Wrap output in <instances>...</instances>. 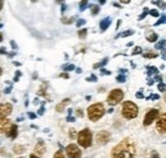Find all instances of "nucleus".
<instances>
[{
  "instance_id": "nucleus-44",
  "label": "nucleus",
  "mask_w": 166,
  "mask_h": 158,
  "mask_svg": "<svg viewBox=\"0 0 166 158\" xmlns=\"http://www.w3.org/2000/svg\"><path fill=\"white\" fill-rule=\"evenodd\" d=\"M135 96H137V97H138V98H142V97H143V94H142V93H141V92H138V93H137V94H135Z\"/></svg>"
},
{
  "instance_id": "nucleus-15",
  "label": "nucleus",
  "mask_w": 166,
  "mask_h": 158,
  "mask_svg": "<svg viewBox=\"0 0 166 158\" xmlns=\"http://www.w3.org/2000/svg\"><path fill=\"white\" fill-rule=\"evenodd\" d=\"M68 102H69V100H64L61 103H59V105L56 106V111H58V112H63V110L65 108V105H67Z\"/></svg>"
},
{
  "instance_id": "nucleus-25",
  "label": "nucleus",
  "mask_w": 166,
  "mask_h": 158,
  "mask_svg": "<svg viewBox=\"0 0 166 158\" xmlns=\"http://www.w3.org/2000/svg\"><path fill=\"white\" fill-rule=\"evenodd\" d=\"M61 22H63V23H68V24H70V23H72V19H70V18H61Z\"/></svg>"
},
{
  "instance_id": "nucleus-17",
  "label": "nucleus",
  "mask_w": 166,
  "mask_h": 158,
  "mask_svg": "<svg viewBox=\"0 0 166 158\" xmlns=\"http://www.w3.org/2000/svg\"><path fill=\"white\" fill-rule=\"evenodd\" d=\"M156 40H157V35L156 33H151V36L147 37V41H149V42H155Z\"/></svg>"
},
{
  "instance_id": "nucleus-41",
  "label": "nucleus",
  "mask_w": 166,
  "mask_h": 158,
  "mask_svg": "<svg viewBox=\"0 0 166 158\" xmlns=\"http://www.w3.org/2000/svg\"><path fill=\"white\" fill-rule=\"evenodd\" d=\"M10 45H12V47L14 48V50H17V46H15V42H14V41H12V42H10Z\"/></svg>"
},
{
  "instance_id": "nucleus-48",
  "label": "nucleus",
  "mask_w": 166,
  "mask_h": 158,
  "mask_svg": "<svg viewBox=\"0 0 166 158\" xmlns=\"http://www.w3.org/2000/svg\"><path fill=\"white\" fill-rule=\"evenodd\" d=\"M65 10H67V7H65V5L63 4V7H61V12H65Z\"/></svg>"
},
{
  "instance_id": "nucleus-47",
  "label": "nucleus",
  "mask_w": 166,
  "mask_h": 158,
  "mask_svg": "<svg viewBox=\"0 0 166 158\" xmlns=\"http://www.w3.org/2000/svg\"><path fill=\"white\" fill-rule=\"evenodd\" d=\"M102 74H110V72H107V70H106V69H102Z\"/></svg>"
},
{
  "instance_id": "nucleus-4",
  "label": "nucleus",
  "mask_w": 166,
  "mask_h": 158,
  "mask_svg": "<svg viewBox=\"0 0 166 158\" xmlns=\"http://www.w3.org/2000/svg\"><path fill=\"white\" fill-rule=\"evenodd\" d=\"M77 140L82 148H89L92 145V133L89 129H83L82 131L78 133Z\"/></svg>"
},
{
  "instance_id": "nucleus-46",
  "label": "nucleus",
  "mask_w": 166,
  "mask_h": 158,
  "mask_svg": "<svg viewBox=\"0 0 166 158\" xmlns=\"http://www.w3.org/2000/svg\"><path fill=\"white\" fill-rule=\"evenodd\" d=\"M28 116H29V119H35V118H36V115H35V114H28Z\"/></svg>"
},
{
  "instance_id": "nucleus-13",
  "label": "nucleus",
  "mask_w": 166,
  "mask_h": 158,
  "mask_svg": "<svg viewBox=\"0 0 166 158\" xmlns=\"http://www.w3.org/2000/svg\"><path fill=\"white\" fill-rule=\"evenodd\" d=\"M17 134H18V127H17V125H13L12 124L10 129L7 131V135L9 138H12V139H15V138H17Z\"/></svg>"
},
{
  "instance_id": "nucleus-22",
  "label": "nucleus",
  "mask_w": 166,
  "mask_h": 158,
  "mask_svg": "<svg viewBox=\"0 0 166 158\" xmlns=\"http://www.w3.org/2000/svg\"><path fill=\"white\" fill-rule=\"evenodd\" d=\"M74 68H75L74 65L70 64V65H64V66H63V69H65V70H68V72H69V70H73Z\"/></svg>"
},
{
  "instance_id": "nucleus-24",
  "label": "nucleus",
  "mask_w": 166,
  "mask_h": 158,
  "mask_svg": "<svg viewBox=\"0 0 166 158\" xmlns=\"http://www.w3.org/2000/svg\"><path fill=\"white\" fill-rule=\"evenodd\" d=\"M153 73H157V69L155 66H151V68H148V74L151 75V74H153Z\"/></svg>"
},
{
  "instance_id": "nucleus-23",
  "label": "nucleus",
  "mask_w": 166,
  "mask_h": 158,
  "mask_svg": "<svg viewBox=\"0 0 166 158\" xmlns=\"http://www.w3.org/2000/svg\"><path fill=\"white\" fill-rule=\"evenodd\" d=\"M125 79H127V78H125V75H118L116 80H118V82H120V83H124V82H125Z\"/></svg>"
},
{
  "instance_id": "nucleus-54",
  "label": "nucleus",
  "mask_w": 166,
  "mask_h": 158,
  "mask_svg": "<svg viewBox=\"0 0 166 158\" xmlns=\"http://www.w3.org/2000/svg\"><path fill=\"white\" fill-rule=\"evenodd\" d=\"M31 158H37V157L35 156V154H31Z\"/></svg>"
},
{
  "instance_id": "nucleus-29",
  "label": "nucleus",
  "mask_w": 166,
  "mask_h": 158,
  "mask_svg": "<svg viewBox=\"0 0 166 158\" xmlns=\"http://www.w3.org/2000/svg\"><path fill=\"white\" fill-rule=\"evenodd\" d=\"M149 14L151 15H153V17H159V12H157V10H151V12H149Z\"/></svg>"
},
{
  "instance_id": "nucleus-11",
  "label": "nucleus",
  "mask_w": 166,
  "mask_h": 158,
  "mask_svg": "<svg viewBox=\"0 0 166 158\" xmlns=\"http://www.w3.org/2000/svg\"><path fill=\"white\" fill-rule=\"evenodd\" d=\"M12 126V121L8 118H0V133H7Z\"/></svg>"
},
{
  "instance_id": "nucleus-31",
  "label": "nucleus",
  "mask_w": 166,
  "mask_h": 158,
  "mask_svg": "<svg viewBox=\"0 0 166 158\" xmlns=\"http://www.w3.org/2000/svg\"><path fill=\"white\" fill-rule=\"evenodd\" d=\"M159 98H160L159 94H152V96L148 97V100H159Z\"/></svg>"
},
{
  "instance_id": "nucleus-33",
  "label": "nucleus",
  "mask_w": 166,
  "mask_h": 158,
  "mask_svg": "<svg viewBox=\"0 0 166 158\" xmlns=\"http://www.w3.org/2000/svg\"><path fill=\"white\" fill-rule=\"evenodd\" d=\"M141 51H142V48H141V47H134V51H133V55H135V54L141 52Z\"/></svg>"
},
{
  "instance_id": "nucleus-52",
  "label": "nucleus",
  "mask_w": 166,
  "mask_h": 158,
  "mask_svg": "<svg viewBox=\"0 0 166 158\" xmlns=\"http://www.w3.org/2000/svg\"><path fill=\"white\" fill-rule=\"evenodd\" d=\"M1 41H3V35L0 33V42H1Z\"/></svg>"
},
{
  "instance_id": "nucleus-40",
  "label": "nucleus",
  "mask_w": 166,
  "mask_h": 158,
  "mask_svg": "<svg viewBox=\"0 0 166 158\" xmlns=\"http://www.w3.org/2000/svg\"><path fill=\"white\" fill-rule=\"evenodd\" d=\"M77 116H79V118H82V116H83V112H82V110H78V111H77Z\"/></svg>"
},
{
  "instance_id": "nucleus-36",
  "label": "nucleus",
  "mask_w": 166,
  "mask_h": 158,
  "mask_svg": "<svg viewBox=\"0 0 166 158\" xmlns=\"http://www.w3.org/2000/svg\"><path fill=\"white\" fill-rule=\"evenodd\" d=\"M84 23H86V21H84V19H81V21H78V22H77V27L82 26V24H84Z\"/></svg>"
},
{
  "instance_id": "nucleus-50",
  "label": "nucleus",
  "mask_w": 166,
  "mask_h": 158,
  "mask_svg": "<svg viewBox=\"0 0 166 158\" xmlns=\"http://www.w3.org/2000/svg\"><path fill=\"white\" fill-rule=\"evenodd\" d=\"M156 80H159V82H161V77H160V75H157V77H156Z\"/></svg>"
},
{
  "instance_id": "nucleus-1",
  "label": "nucleus",
  "mask_w": 166,
  "mask_h": 158,
  "mask_svg": "<svg viewBox=\"0 0 166 158\" xmlns=\"http://www.w3.org/2000/svg\"><path fill=\"white\" fill-rule=\"evenodd\" d=\"M135 144L132 139H124L111 151V158H134Z\"/></svg>"
},
{
  "instance_id": "nucleus-51",
  "label": "nucleus",
  "mask_w": 166,
  "mask_h": 158,
  "mask_svg": "<svg viewBox=\"0 0 166 158\" xmlns=\"http://www.w3.org/2000/svg\"><path fill=\"white\" fill-rule=\"evenodd\" d=\"M68 121H74V119L70 118V116H69V118H68Z\"/></svg>"
},
{
  "instance_id": "nucleus-3",
  "label": "nucleus",
  "mask_w": 166,
  "mask_h": 158,
  "mask_svg": "<svg viewBox=\"0 0 166 158\" xmlns=\"http://www.w3.org/2000/svg\"><path fill=\"white\" fill-rule=\"evenodd\" d=\"M104 114H105V108L101 103H93V105H91L88 107V110H87L88 119L93 122L99 121V120L104 116Z\"/></svg>"
},
{
  "instance_id": "nucleus-27",
  "label": "nucleus",
  "mask_w": 166,
  "mask_h": 158,
  "mask_svg": "<svg viewBox=\"0 0 166 158\" xmlns=\"http://www.w3.org/2000/svg\"><path fill=\"white\" fill-rule=\"evenodd\" d=\"M159 89H160L161 92H164V91H165V84L162 83V82H160V83H159Z\"/></svg>"
},
{
  "instance_id": "nucleus-49",
  "label": "nucleus",
  "mask_w": 166,
  "mask_h": 158,
  "mask_svg": "<svg viewBox=\"0 0 166 158\" xmlns=\"http://www.w3.org/2000/svg\"><path fill=\"white\" fill-rule=\"evenodd\" d=\"M3 5H4V3H3V1H1V0H0V10H1V9H3Z\"/></svg>"
},
{
  "instance_id": "nucleus-34",
  "label": "nucleus",
  "mask_w": 166,
  "mask_h": 158,
  "mask_svg": "<svg viewBox=\"0 0 166 158\" xmlns=\"http://www.w3.org/2000/svg\"><path fill=\"white\" fill-rule=\"evenodd\" d=\"M147 14H148V9H147V8H146V10H145V12H143V14L139 17V19H143V18H145Z\"/></svg>"
},
{
  "instance_id": "nucleus-38",
  "label": "nucleus",
  "mask_w": 166,
  "mask_h": 158,
  "mask_svg": "<svg viewBox=\"0 0 166 158\" xmlns=\"http://www.w3.org/2000/svg\"><path fill=\"white\" fill-rule=\"evenodd\" d=\"M70 137H72V138L75 137V130L74 129H70Z\"/></svg>"
},
{
  "instance_id": "nucleus-5",
  "label": "nucleus",
  "mask_w": 166,
  "mask_h": 158,
  "mask_svg": "<svg viewBox=\"0 0 166 158\" xmlns=\"http://www.w3.org/2000/svg\"><path fill=\"white\" fill-rule=\"evenodd\" d=\"M123 97H124V92L121 89H118V88L113 89L107 96V103L110 106H115L123 100Z\"/></svg>"
},
{
  "instance_id": "nucleus-20",
  "label": "nucleus",
  "mask_w": 166,
  "mask_h": 158,
  "mask_svg": "<svg viewBox=\"0 0 166 158\" xmlns=\"http://www.w3.org/2000/svg\"><path fill=\"white\" fill-rule=\"evenodd\" d=\"M156 47L160 48V50H165V40H161V42H160Z\"/></svg>"
},
{
  "instance_id": "nucleus-32",
  "label": "nucleus",
  "mask_w": 166,
  "mask_h": 158,
  "mask_svg": "<svg viewBox=\"0 0 166 158\" xmlns=\"http://www.w3.org/2000/svg\"><path fill=\"white\" fill-rule=\"evenodd\" d=\"M164 22H165V15H162V17H161V19H160V21H157V22H156V26H159V24L164 23Z\"/></svg>"
},
{
  "instance_id": "nucleus-21",
  "label": "nucleus",
  "mask_w": 166,
  "mask_h": 158,
  "mask_svg": "<svg viewBox=\"0 0 166 158\" xmlns=\"http://www.w3.org/2000/svg\"><path fill=\"white\" fill-rule=\"evenodd\" d=\"M53 158H64V154H63V152L61 151H58L55 154H54V157Z\"/></svg>"
},
{
  "instance_id": "nucleus-45",
  "label": "nucleus",
  "mask_w": 166,
  "mask_h": 158,
  "mask_svg": "<svg viewBox=\"0 0 166 158\" xmlns=\"http://www.w3.org/2000/svg\"><path fill=\"white\" fill-rule=\"evenodd\" d=\"M10 91H12V88H10V87H9V88H5V93H10Z\"/></svg>"
},
{
  "instance_id": "nucleus-8",
  "label": "nucleus",
  "mask_w": 166,
  "mask_h": 158,
  "mask_svg": "<svg viewBox=\"0 0 166 158\" xmlns=\"http://www.w3.org/2000/svg\"><path fill=\"white\" fill-rule=\"evenodd\" d=\"M156 130L160 133V134L164 135L166 131V115L165 112H162L161 115H159V120H157L156 124Z\"/></svg>"
},
{
  "instance_id": "nucleus-37",
  "label": "nucleus",
  "mask_w": 166,
  "mask_h": 158,
  "mask_svg": "<svg viewBox=\"0 0 166 158\" xmlns=\"http://www.w3.org/2000/svg\"><path fill=\"white\" fill-rule=\"evenodd\" d=\"M129 35H133V31H127V32H124L121 36H129Z\"/></svg>"
},
{
  "instance_id": "nucleus-19",
  "label": "nucleus",
  "mask_w": 166,
  "mask_h": 158,
  "mask_svg": "<svg viewBox=\"0 0 166 158\" xmlns=\"http://www.w3.org/2000/svg\"><path fill=\"white\" fill-rule=\"evenodd\" d=\"M109 61V59L107 58H106V59H104V60H102V61L101 62H99V64H96V65H95V66L93 68H99V66H104V65L106 64V62H107Z\"/></svg>"
},
{
  "instance_id": "nucleus-53",
  "label": "nucleus",
  "mask_w": 166,
  "mask_h": 158,
  "mask_svg": "<svg viewBox=\"0 0 166 158\" xmlns=\"http://www.w3.org/2000/svg\"><path fill=\"white\" fill-rule=\"evenodd\" d=\"M1 74H3V69L0 68V77H1Z\"/></svg>"
},
{
  "instance_id": "nucleus-9",
  "label": "nucleus",
  "mask_w": 166,
  "mask_h": 158,
  "mask_svg": "<svg viewBox=\"0 0 166 158\" xmlns=\"http://www.w3.org/2000/svg\"><path fill=\"white\" fill-rule=\"evenodd\" d=\"M95 139H96V143L97 144H105V143H107V141L110 140V133L105 131V130L99 131L96 134V137H95Z\"/></svg>"
},
{
  "instance_id": "nucleus-55",
  "label": "nucleus",
  "mask_w": 166,
  "mask_h": 158,
  "mask_svg": "<svg viewBox=\"0 0 166 158\" xmlns=\"http://www.w3.org/2000/svg\"><path fill=\"white\" fill-rule=\"evenodd\" d=\"M19 158H24V157H19Z\"/></svg>"
},
{
  "instance_id": "nucleus-16",
  "label": "nucleus",
  "mask_w": 166,
  "mask_h": 158,
  "mask_svg": "<svg viewBox=\"0 0 166 158\" xmlns=\"http://www.w3.org/2000/svg\"><path fill=\"white\" fill-rule=\"evenodd\" d=\"M13 151H14V153L21 154V153H23V152H24V147L23 145H14V147H13Z\"/></svg>"
},
{
  "instance_id": "nucleus-35",
  "label": "nucleus",
  "mask_w": 166,
  "mask_h": 158,
  "mask_svg": "<svg viewBox=\"0 0 166 158\" xmlns=\"http://www.w3.org/2000/svg\"><path fill=\"white\" fill-rule=\"evenodd\" d=\"M96 75H91L89 78H87V80H89V82H96Z\"/></svg>"
},
{
  "instance_id": "nucleus-18",
  "label": "nucleus",
  "mask_w": 166,
  "mask_h": 158,
  "mask_svg": "<svg viewBox=\"0 0 166 158\" xmlns=\"http://www.w3.org/2000/svg\"><path fill=\"white\" fill-rule=\"evenodd\" d=\"M156 56H157V54H156V52H147V54H145V58H146V59L156 58Z\"/></svg>"
},
{
  "instance_id": "nucleus-7",
  "label": "nucleus",
  "mask_w": 166,
  "mask_h": 158,
  "mask_svg": "<svg viewBox=\"0 0 166 158\" xmlns=\"http://www.w3.org/2000/svg\"><path fill=\"white\" fill-rule=\"evenodd\" d=\"M65 152H67L68 158H81L82 157V152L78 148L77 144H69V145L65 148Z\"/></svg>"
},
{
  "instance_id": "nucleus-2",
  "label": "nucleus",
  "mask_w": 166,
  "mask_h": 158,
  "mask_svg": "<svg viewBox=\"0 0 166 158\" xmlns=\"http://www.w3.org/2000/svg\"><path fill=\"white\" fill-rule=\"evenodd\" d=\"M121 115L127 120L135 119L138 116V106L132 101H125L121 106Z\"/></svg>"
},
{
  "instance_id": "nucleus-30",
  "label": "nucleus",
  "mask_w": 166,
  "mask_h": 158,
  "mask_svg": "<svg viewBox=\"0 0 166 158\" xmlns=\"http://www.w3.org/2000/svg\"><path fill=\"white\" fill-rule=\"evenodd\" d=\"M86 33H87V29H82V31H81L78 35H79V37H82V39H83V37L86 36Z\"/></svg>"
},
{
  "instance_id": "nucleus-28",
  "label": "nucleus",
  "mask_w": 166,
  "mask_h": 158,
  "mask_svg": "<svg viewBox=\"0 0 166 158\" xmlns=\"http://www.w3.org/2000/svg\"><path fill=\"white\" fill-rule=\"evenodd\" d=\"M99 9H100V8L99 7H97V5H95V7L93 8H92V14H97V12H99Z\"/></svg>"
},
{
  "instance_id": "nucleus-12",
  "label": "nucleus",
  "mask_w": 166,
  "mask_h": 158,
  "mask_svg": "<svg viewBox=\"0 0 166 158\" xmlns=\"http://www.w3.org/2000/svg\"><path fill=\"white\" fill-rule=\"evenodd\" d=\"M45 152H46V145H45V143H43L42 140H40L39 143L36 144V147H35V156L36 157H41L45 154Z\"/></svg>"
},
{
  "instance_id": "nucleus-14",
  "label": "nucleus",
  "mask_w": 166,
  "mask_h": 158,
  "mask_svg": "<svg viewBox=\"0 0 166 158\" xmlns=\"http://www.w3.org/2000/svg\"><path fill=\"white\" fill-rule=\"evenodd\" d=\"M111 24V19L110 18H105L104 21L100 22V28H101V31H105V29L109 28V26Z\"/></svg>"
},
{
  "instance_id": "nucleus-43",
  "label": "nucleus",
  "mask_w": 166,
  "mask_h": 158,
  "mask_svg": "<svg viewBox=\"0 0 166 158\" xmlns=\"http://www.w3.org/2000/svg\"><path fill=\"white\" fill-rule=\"evenodd\" d=\"M43 111H45V108L41 107V108H40V111H39V114H40V115H43Z\"/></svg>"
},
{
  "instance_id": "nucleus-39",
  "label": "nucleus",
  "mask_w": 166,
  "mask_h": 158,
  "mask_svg": "<svg viewBox=\"0 0 166 158\" xmlns=\"http://www.w3.org/2000/svg\"><path fill=\"white\" fill-rule=\"evenodd\" d=\"M60 77H61V78L68 79V78H69V74H67V73H63V74H60Z\"/></svg>"
},
{
  "instance_id": "nucleus-6",
  "label": "nucleus",
  "mask_w": 166,
  "mask_h": 158,
  "mask_svg": "<svg viewBox=\"0 0 166 158\" xmlns=\"http://www.w3.org/2000/svg\"><path fill=\"white\" fill-rule=\"evenodd\" d=\"M159 115H160V111L157 110V108H151V110H149L148 112L145 115V119H143V125H145V126L151 125L155 120L159 118Z\"/></svg>"
},
{
  "instance_id": "nucleus-26",
  "label": "nucleus",
  "mask_w": 166,
  "mask_h": 158,
  "mask_svg": "<svg viewBox=\"0 0 166 158\" xmlns=\"http://www.w3.org/2000/svg\"><path fill=\"white\" fill-rule=\"evenodd\" d=\"M87 4H88V1H81V10H84V9H86Z\"/></svg>"
},
{
  "instance_id": "nucleus-42",
  "label": "nucleus",
  "mask_w": 166,
  "mask_h": 158,
  "mask_svg": "<svg viewBox=\"0 0 166 158\" xmlns=\"http://www.w3.org/2000/svg\"><path fill=\"white\" fill-rule=\"evenodd\" d=\"M0 54H7V50L4 47H0Z\"/></svg>"
},
{
  "instance_id": "nucleus-10",
  "label": "nucleus",
  "mask_w": 166,
  "mask_h": 158,
  "mask_svg": "<svg viewBox=\"0 0 166 158\" xmlns=\"http://www.w3.org/2000/svg\"><path fill=\"white\" fill-rule=\"evenodd\" d=\"M12 105L10 103H1L0 105V118H8L12 114Z\"/></svg>"
}]
</instances>
